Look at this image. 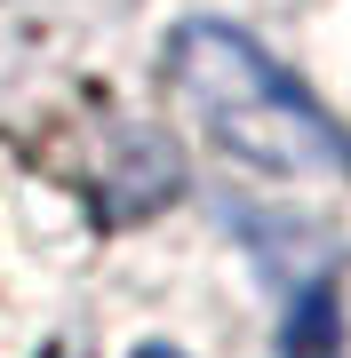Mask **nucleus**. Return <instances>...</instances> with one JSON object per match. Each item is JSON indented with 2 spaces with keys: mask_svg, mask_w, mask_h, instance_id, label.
<instances>
[{
  "mask_svg": "<svg viewBox=\"0 0 351 358\" xmlns=\"http://www.w3.org/2000/svg\"><path fill=\"white\" fill-rule=\"evenodd\" d=\"M168 72H176V96L192 103V120L232 159L263 167V176H336V167H351V143L336 136V120H327L247 32L200 16V24L176 32Z\"/></svg>",
  "mask_w": 351,
  "mask_h": 358,
  "instance_id": "obj_1",
  "label": "nucleus"
},
{
  "mask_svg": "<svg viewBox=\"0 0 351 358\" xmlns=\"http://www.w3.org/2000/svg\"><path fill=\"white\" fill-rule=\"evenodd\" d=\"M280 358H343V294L336 279H303L280 327Z\"/></svg>",
  "mask_w": 351,
  "mask_h": 358,
  "instance_id": "obj_2",
  "label": "nucleus"
},
{
  "mask_svg": "<svg viewBox=\"0 0 351 358\" xmlns=\"http://www.w3.org/2000/svg\"><path fill=\"white\" fill-rule=\"evenodd\" d=\"M128 358H184V350H176V343H136Z\"/></svg>",
  "mask_w": 351,
  "mask_h": 358,
  "instance_id": "obj_3",
  "label": "nucleus"
}]
</instances>
